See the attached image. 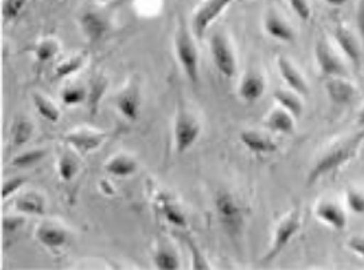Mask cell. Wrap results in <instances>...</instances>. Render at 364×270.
I'll return each mask as SVG.
<instances>
[{"mask_svg":"<svg viewBox=\"0 0 364 270\" xmlns=\"http://www.w3.org/2000/svg\"><path fill=\"white\" fill-rule=\"evenodd\" d=\"M364 142V129L355 134L346 136L335 144H332L320 157L318 158L315 166L311 169L307 177V186H312L321 177L330 174L348 163L351 159L358 156L359 148Z\"/></svg>","mask_w":364,"mask_h":270,"instance_id":"obj_1","label":"cell"},{"mask_svg":"<svg viewBox=\"0 0 364 270\" xmlns=\"http://www.w3.org/2000/svg\"><path fill=\"white\" fill-rule=\"evenodd\" d=\"M215 209L220 224L229 236H239L245 224V212L239 200L229 192L217 193Z\"/></svg>","mask_w":364,"mask_h":270,"instance_id":"obj_2","label":"cell"},{"mask_svg":"<svg viewBox=\"0 0 364 270\" xmlns=\"http://www.w3.org/2000/svg\"><path fill=\"white\" fill-rule=\"evenodd\" d=\"M174 51L185 75L192 83H197L200 78L198 50L185 26H181L174 36Z\"/></svg>","mask_w":364,"mask_h":270,"instance_id":"obj_3","label":"cell"},{"mask_svg":"<svg viewBox=\"0 0 364 270\" xmlns=\"http://www.w3.org/2000/svg\"><path fill=\"white\" fill-rule=\"evenodd\" d=\"M300 229H301V212L292 210V212H289L287 215H284L279 221V224L273 232L271 248L264 256L262 262L269 264L276 257H279V254L288 247V244L300 232Z\"/></svg>","mask_w":364,"mask_h":270,"instance_id":"obj_4","label":"cell"},{"mask_svg":"<svg viewBox=\"0 0 364 270\" xmlns=\"http://www.w3.org/2000/svg\"><path fill=\"white\" fill-rule=\"evenodd\" d=\"M315 59L323 77H348L346 62L331 45L330 39L326 35L318 36L315 43Z\"/></svg>","mask_w":364,"mask_h":270,"instance_id":"obj_5","label":"cell"},{"mask_svg":"<svg viewBox=\"0 0 364 270\" xmlns=\"http://www.w3.org/2000/svg\"><path fill=\"white\" fill-rule=\"evenodd\" d=\"M174 146L177 154L186 153L197 142L201 135V124L193 114L180 109L174 121Z\"/></svg>","mask_w":364,"mask_h":270,"instance_id":"obj_6","label":"cell"},{"mask_svg":"<svg viewBox=\"0 0 364 270\" xmlns=\"http://www.w3.org/2000/svg\"><path fill=\"white\" fill-rule=\"evenodd\" d=\"M209 47L217 71L225 78H235L237 72V58L227 35L223 33L212 35Z\"/></svg>","mask_w":364,"mask_h":270,"instance_id":"obj_7","label":"cell"},{"mask_svg":"<svg viewBox=\"0 0 364 270\" xmlns=\"http://www.w3.org/2000/svg\"><path fill=\"white\" fill-rule=\"evenodd\" d=\"M235 0H204L196 10L192 21L193 34L201 39L210 24L227 10Z\"/></svg>","mask_w":364,"mask_h":270,"instance_id":"obj_8","label":"cell"},{"mask_svg":"<svg viewBox=\"0 0 364 270\" xmlns=\"http://www.w3.org/2000/svg\"><path fill=\"white\" fill-rule=\"evenodd\" d=\"M141 87L134 80H130L115 97V107L126 121L134 122L141 114Z\"/></svg>","mask_w":364,"mask_h":270,"instance_id":"obj_9","label":"cell"},{"mask_svg":"<svg viewBox=\"0 0 364 270\" xmlns=\"http://www.w3.org/2000/svg\"><path fill=\"white\" fill-rule=\"evenodd\" d=\"M333 40L339 47L344 58L355 68H359L360 62H362V48H360L359 40H358L356 35L353 34V30L348 26L341 24V23L335 26Z\"/></svg>","mask_w":364,"mask_h":270,"instance_id":"obj_10","label":"cell"},{"mask_svg":"<svg viewBox=\"0 0 364 270\" xmlns=\"http://www.w3.org/2000/svg\"><path fill=\"white\" fill-rule=\"evenodd\" d=\"M315 217L331 229L341 232L347 227L348 218L344 207L333 200H321L315 206Z\"/></svg>","mask_w":364,"mask_h":270,"instance_id":"obj_11","label":"cell"},{"mask_svg":"<svg viewBox=\"0 0 364 270\" xmlns=\"http://www.w3.org/2000/svg\"><path fill=\"white\" fill-rule=\"evenodd\" d=\"M262 26H264V31L274 40H279L283 43H292L295 40V31L292 26L280 12L274 9L267 10L264 15Z\"/></svg>","mask_w":364,"mask_h":270,"instance_id":"obj_12","label":"cell"},{"mask_svg":"<svg viewBox=\"0 0 364 270\" xmlns=\"http://www.w3.org/2000/svg\"><path fill=\"white\" fill-rule=\"evenodd\" d=\"M277 70L280 72V77L284 80L288 89L296 91L301 97H307L309 94V86L307 79L301 70L296 66L295 63L289 58L280 55L276 59Z\"/></svg>","mask_w":364,"mask_h":270,"instance_id":"obj_13","label":"cell"},{"mask_svg":"<svg viewBox=\"0 0 364 270\" xmlns=\"http://www.w3.org/2000/svg\"><path fill=\"white\" fill-rule=\"evenodd\" d=\"M65 141L80 154H89L102 146L106 141V134L90 129H78L65 135Z\"/></svg>","mask_w":364,"mask_h":270,"instance_id":"obj_14","label":"cell"},{"mask_svg":"<svg viewBox=\"0 0 364 270\" xmlns=\"http://www.w3.org/2000/svg\"><path fill=\"white\" fill-rule=\"evenodd\" d=\"M326 91L332 103L346 106L356 97V85L347 77H331L326 80Z\"/></svg>","mask_w":364,"mask_h":270,"instance_id":"obj_15","label":"cell"},{"mask_svg":"<svg viewBox=\"0 0 364 270\" xmlns=\"http://www.w3.org/2000/svg\"><path fill=\"white\" fill-rule=\"evenodd\" d=\"M240 141L244 146L255 154H272L279 148L277 144L273 141L272 136L253 129L241 131Z\"/></svg>","mask_w":364,"mask_h":270,"instance_id":"obj_16","label":"cell"},{"mask_svg":"<svg viewBox=\"0 0 364 270\" xmlns=\"http://www.w3.org/2000/svg\"><path fill=\"white\" fill-rule=\"evenodd\" d=\"M267 89V82L260 72L248 71L240 80L239 97L244 102L259 101Z\"/></svg>","mask_w":364,"mask_h":270,"instance_id":"obj_17","label":"cell"},{"mask_svg":"<svg viewBox=\"0 0 364 270\" xmlns=\"http://www.w3.org/2000/svg\"><path fill=\"white\" fill-rule=\"evenodd\" d=\"M80 27L90 42L101 40L109 31V23L98 12L89 11L80 18Z\"/></svg>","mask_w":364,"mask_h":270,"instance_id":"obj_18","label":"cell"},{"mask_svg":"<svg viewBox=\"0 0 364 270\" xmlns=\"http://www.w3.org/2000/svg\"><path fill=\"white\" fill-rule=\"evenodd\" d=\"M265 126L279 134H292L295 131L296 118L288 110L277 106L267 115Z\"/></svg>","mask_w":364,"mask_h":270,"instance_id":"obj_19","label":"cell"},{"mask_svg":"<svg viewBox=\"0 0 364 270\" xmlns=\"http://www.w3.org/2000/svg\"><path fill=\"white\" fill-rule=\"evenodd\" d=\"M273 98L280 107L288 110L295 118H300L304 113V102L301 95L291 89H277L273 91Z\"/></svg>","mask_w":364,"mask_h":270,"instance_id":"obj_20","label":"cell"},{"mask_svg":"<svg viewBox=\"0 0 364 270\" xmlns=\"http://www.w3.org/2000/svg\"><path fill=\"white\" fill-rule=\"evenodd\" d=\"M36 238L47 248H60L68 242V233L57 226L41 225L36 229Z\"/></svg>","mask_w":364,"mask_h":270,"instance_id":"obj_21","label":"cell"},{"mask_svg":"<svg viewBox=\"0 0 364 270\" xmlns=\"http://www.w3.org/2000/svg\"><path fill=\"white\" fill-rule=\"evenodd\" d=\"M109 87V80L103 75H94L89 83L87 89V106L91 114L98 113L100 104Z\"/></svg>","mask_w":364,"mask_h":270,"instance_id":"obj_22","label":"cell"},{"mask_svg":"<svg viewBox=\"0 0 364 270\" xmlns=\"http://www.w3.org/2000/svg\"><path fill=\"white\" fill-rule=\"evenodd\" d=\"M138 169L136 161L132 157L127 156H115L110 158L109 162L105 165V170L112 174L114 177H119V178H126L130 177L136 173Z\"/></svg>","mask_w":364,"mask_h":270,"instance_id":"obj_23","label":"cell"},{"mask_svg":"<svg viewBox=\"0 0 364 270\" xmlns=\"http://www.w3.org/2000/svg\"><path fill=\"white\" fill-rule=\"evenodd\" d=\"M15 209L16 212L27 215H43L46 213L45 201L36 193L23 194L15 201Z\"/></svg>","mask_w":364,"mask_h":270,"instance_id":"obj_24","label":"cell"},{"mask_svg":"<svg viewBox=\"0 0 364 270\" xmlns=\"http://www.w3.org/2000/svg\"><path fill=\"white\" fill-rule=\"evenodd\" d=\"M87 62V54H75L73 57H68V59L59 62L57 68L54 70V75L57 79H65L80 72L83 66Z\"/></svg>","mask_w":364,"mask_h":270,"instance_id":"obj_25","label":"cell"},{"mask_svg":"<svg viewBox=\"0 0 364 270\" xmlns=\"http://www.w3.org/2000/svg\"><path fill=\"white\" fill-rule=\"evenodd\" d=\"M33 103L38 114L51 124H57L60 118V112L57 107V104L53 101H50L43 94L34 92L33 94Z\"/></svg>","mask_w":364,"mask_h":270,"instance_id":"obj_26","label":"cell"},{"mask_svg":"<svg viewBox=\"0 0 364 270\" xmlns=\"http://www.w3.org/2000/svg\"><path fill=\"white\" fill-rule=\"evenodd\" d=\"M157 205H159V212L165 217V220L169 224L177 226V227H185V226L188 225L186 217L180 210V207L171 202L169 198H161L159 197V201Z\"/></svg>","mask_w":364,"mask_h":270,"instance_id":"obj_27","label":"cell"},{"mask_svg":"<svg viewBox=\"0 0 364 270\" xmlns=\"http://www.w3.org/2000/svg\"><path fill=\"white\" fill-rule=\"evenodd\" d=\"M34 134V124L27 118H18L11 129V141L15 146L26 145Z\"/></svg>","mask_w":364,"mask_h":270,"instance_id":"obj_28","label":"cell"},{"mask_svg":"<svg viewBox=\"0 0 364 270\" xmlns=\"http://www.w3.org/2000/svg\"><path fill=\"white\" fill-rule=\"evenodd\" d=\"M59 43L53 38H45L34 45V57L39 63H47L57 57Z\"/></svg>","mask_w":364,"mask_h":270,"instance_id":"obj_29","label":"cell"},{"mask_svg":"<svg viewBox=\"0 0 364 270\" xmlns=\"http://www.w3.org/2000/svg\"><path fill=\"white\" fill-rule=\"evenodd\" d=\"M80 170V165L75 157L70 153H63L58 159V174L60 180L70 182Z\"/></svg>","mask_w":364,"mask_h":270,"instance_id":"obj_30","label":"cell"},{"mask_svg":"<svg viewBox=\"0 0 364 270\" xmlns=\"http://www.w3.org/2000/svg\"><path fill=\"white\" fill-rule=\"evenodd\" d=\"M46 157V151L43 148H34L18 154L16 157L12 158L11 165L18 169H26L31 168L36 163H39Z\"/></svg>","mask_w":364,"mask_h":270,"instance_id":"obj_31","label":"cell"},{"mask_svg":"<svg viewBox=\"0 0 364 270\" xmlns=\"http://www.w3.org/2000/svg\"><path fill=\"white\" fill-rule=\"evenodd\" d=\"M344 203L350 212L356 215H364V190L360 188L351 186L346 190Z\"/></svg>","mask_w":364,"mask_h":270,"instance_id":"obj_32","label":"cell"},{"mask_svg":"<svg viewBox=\"0 0 364 270\" xmlns=\"http://www.w3.org/2000/svg\"><path fill=\"white\" fill-rule=\"evenodd\" d=\"M154 265L159 270L180 269V259L171 249L159 248L154 254Z\"/></svg>","mask_w":364,"mask_h":270,"instance_id":"obj_33","label":"cell"},{"mask_svg":"<svg viewBox=\"0 0 364 270\" xmlns=\"http://www.w3.org/2000/svg\"><path fill=\"white\" fill-rule=\"evenodd\" d=\"M62 102L66 106H77L87 99V90L82 86H68L60 94Z\"/></svg>","mask_w":364,"mask_h":270,"instance_id":"obj_34","label":"cell"},{"mask_svg":"<svg viewBox=\"0 0 364 270\" xmlns=\"http://www.w3.org/2000/svg\"><path fill=\"white\" fill-rule=\"evenodd\" d=\"M28 0H3V18L6 22L15 21Z\"/></svg>","mask_w":364,"mask_h":270,"instance_id":"obj_35","label":"cell"},{"mask_svg":"<svg viewBox=\"0 0 364 270\" xmlns=\"http://www.w3.org/2000/svg\"><path fill=\"white\" fill-rule=\"evenodd\" d=\"M185 242H186V245H188V248H189V252H191V254H192L193 269H210L209 262L206 261L204 254H203V252L196 245V242H194L193 239L189 238V237H186V238H185Z\"/></svg>","mask_w":364,"mask_h":270,"instance_id":"obj_36","label":"cell"},{"mask_svg":"<svg viewBox=\"0 0 364 270\" xmlns=\"http://www.w3.org/2000/svg\"><path fill=\"white\" fill-rule=\"evenodd\" d=\"M288 3L291 4L294 12L303 22H308L311 19L312 7L309 4V0H288Z\"/></svg>","mask_w":364,"mask_h":270,"instance_id":"obj_37","label":"cell"},{"mask_svg":"<svg viewBox=\"0 0 364 270\" xmlns=\"http://www.w3.org/2000/svg\"><path fill=\"white\" fill-rule=\"evenodd\" d=\"M24 182H26L24 177H15L11 180H6L3 185V193H1L3 200H7L9 197H11L12 194L18 192L24 185Z\"/></svg>","mask_w":364,"mask_h":270,"instance_id":"obj_38","label":"cell"},{"mask_svg":"<svg viewBox=\"0 0 364 270\" xmlns=\"http://www.w3.org/2000/svg\"><path fill=\"white\" fill-rule=\"evenodd\" d=\"M347 248L350 249L356 256L364 259V234H355L347 239Z\"/></svg>","mask_w":364,"mask_h":270,"instance_id":"obj_39","label":"cell"},{"mask_svg":"<svg viewBox=\"0 0 364 270\" xmlns=\"http://www.w3.org/2000/svg\"><path fill=\"white\" fill-rule=\"evenodd\" d=\"M355 26H356V33L364 42V0H358L356 12H355Z\"/></svg>","mask_w":364,"mask_h":270,"instance_id":"obj_40","label":"cell"},{"mask_svg":"<svg viewBox=\"0 0 364 270\" xmlns=\"http://www.w3.org/2000/svg\"><path fill=\"white\" fill-rule=\"evenodd\" d=\"M22 224L23 221L19 218H4V222H3L6 232H9V230L14 232L16 227H19Z\"/></svg>","mask_w":364,"mask_h":270,"instance_id":"obj_41","label":"cell"},{"mask_svg":"<svg viewBox=\"0 0 364 270\" xmlns=\"http://www.w3.org/2000/svg\"><path fill=\"white\" fill-rule=\"evenodd\" d=\"M100 189H101V192L103 194H109V195H113L114 194V188L110 185V182L109 180H101V183H100Z\"/></svg>","mask_w":364,"mask_h":270,"instance_id":"obj_42","label":"cell"},{"mask_svg":"<svg viewBox=\"0 0 364 270\" xmlns=\"http://www.w3.org/2000/svg\"><path fill=\"white\" fill-rule=\"evenodd\" d=\"M328 6H332V7H341L343 4H346L348 0H324Z\"/></svg>","mask_w":364,"mask_h":270,"instance_id":"obj_43","label":"cell"},{"mask_svg":"<svg viewBox=\"0 0 364 270\" xmlns=\"http://www.w3.org/2000/svg\"><path fill=\"white\" fill-rule=\"evenodd\" d=\"M358 124L364 127V104L362 106V109L359 110V113H358Z\"/></svg>","mask_w":364,"mask_h":270,"instance_id":"obj_44","label":"cell"}]
</instances>
